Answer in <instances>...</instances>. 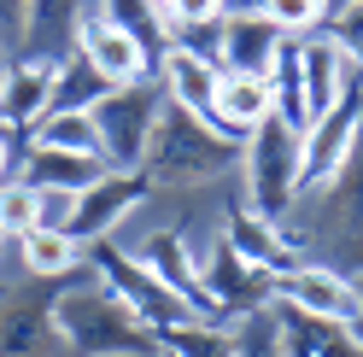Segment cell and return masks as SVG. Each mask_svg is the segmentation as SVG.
<instances>
[{
    "label": "cell",
    "mask_w": 363,
    "mask_h": 357,
    "mask_svg": "<svg viewBox=\"0 0 363 357\" xmlns=\"http://www.w3.org/2000/svg\"><path fill=\"white\" fill-rule=\"evenodd\" d=\"M357 129H363V76L323 111V118H311V129L299 135V199L323 193L334 176H340V164L352 159Z\"/></svg>",
    "instance_id": "7"
},
{
    "label": "cell",
    "mask_w": 363,
    "mask_h": 357,
    "mask_svg": "<svg viewBox=\"0 0 363 357\" xmlns=\"http://www.w3.org/2000/svg\"><path fill=\"white\" fill-rule=\"evenodd\" d=\"M328 6H340V0H328Z\"/></svg>",
    "instance_id": "39"
},
{
    "label": "cell",
    "mask_w": 363,
    "mask_h": 357,
    "mask_svg": "<svg viewBox=\"0 0 363 357\" xmlns=\"http://www.w3.org/2000/svg\"><path fill=\"white\" fill-rule=\"evenodd\" d=\"M158 351L164 357H235V340L217 322H182L158 334Z\"/></svg>",
    "instance_id": "26"
},
{
    "label": "cell",
    "mask_w": 363,
    "mask_h": 357,
    "mask_svg": "<svg viewBox=\"0 0 363 357\" xmlns=\"http://www.w3.org/2000/svg\"><path fill=\"white\" fill-rule=\"evenodd\" d=\"M152 6H170V0H152Z\"/></svg>",
    "instance_id": "38"
},
{
    "label": "cell",
    "mask_w": 363,
    "mask_h": 357,
    "mask_svg": "<svg viewBox=\"0 0 363 357\" xmlns=\"http://www.w3.org/2000/svg\"><path fill=\"white\" fill-rule=\"evenodd\" d=\"M88 6H94V0H24V35H18V59H35V64L71 59Z\"/></svg>",
    "instance_id": "12"
},
{
    "label": "cell",
    "mask_w": 363,
    "mask_h": 357,
    "mask_svg": "<svg viewBox=\"0 0 363 357\" xmlns=\"http://www.w3.org/2000/svg\"><path fill=\"white\" fill-rule=\"evenodd\" d=\"M158 111H164V88H152V82H123L88 111L94 118V135H100V164L106 170H141Z\"/></svg>",
    "instance_id": "6"
},
{
    "label": "cell",
    "mask_w": 363,
    "mask_h": 357,
    "mask_svg": "<svg viewBox=\"0 0 363 357\" xmlns=\"http://www.w3.org/2000/svg\"><path fill=\"white\" fill-rule=\"evenodd\" d=\"M53 334L71 357H158V334L100 281L53 293Z\"/></svg>",
    "instance_id": "1"
},
{
    "label": "cell",
    "mask_w": 363,
    "mask_h": 357,
    "mask_svg": "<svg viewBox=\"0 0 363 357\" xmlns=\"http://www.w3.org/2000/svg\"><path fill=\"white\" fill-rule=\"evenodd\" d=\"M199 281H206V299H211L217 317H246V310L276 305V276H264L258 264H246L223 234H217V246L199 258Z\"/></svg>",
    "instance_id": "8"
},
{
    "label": "cell",
    "mask_w": 363,
    "mask_h": 357,
    "mask_svg": "<svg viewBox=\"0 0 363 357\" xmlns=\"http://www.w3.org/2000/svg\"><path fill=\"white\" fill-rule=\"evenodd\" d=\"M229 340H235V357H287L276 305H264V310H246V317H235Z\"/></svg>",
    "instance_id": "27"
},
{
    "label": "cell",
    "mask_w": 363,
    "mask_h": 357,
    "mask_svg": "<svg viewBox=\"0 0 363 357\" xmlns=\"http://www.w3.org/2000/svg\"><path fill=\"white\" fill-rule=\"evenodd\" d=\"M281 47H287V35L269 24L258 6L223 12V24H217V64H223V76H252V82H269V71H276Z\"/></svg>",
    "instance_id": "9"
},
{
    "label": "cell",
    "mask_w": 363,
    "mask_h": 357,
    "mask_svg": "<svg viewBox=\"0 0 363 357\" xmlns=\"http://www.w3.org/2000/svg\"><path fill=\"white\" fill-rule=\"evenodd\" d=\"M88 252V264H94V276H100V287L106 293H118L135 317H141L152 334H164V328H182V322H199L188 305H182L164 281H158L141 258H135L129 246H118V240H94V246H82Z\"/></svg>",
    "instance_id": "5"
},
{
    "label": "cell",
    "mask_w": 363,
    "mask_h": 357,
    "mask_svg": "<svg viewBox=\"0 0 363 357\" xmlns=\"http://www.w3.org/2000/svg\"><path fill=\"white\" fill-rule=\"evenodd\" d=\"M158 82H164V106L194 111V118H211L223 64H217V59H199V53H188V47H170L164 64H158Z\"/></svg>",
    "instance_id": "18"
},
{
    "label": "cell",
    "mask_w": 363,
    "mask_h": 357,
    "mask_svg": "<svg viewBox=\"0 0 363 357\" xmlns=\"http://www.w3.org/2000/svg\"><path fill=\"white\" fill-rule=\"evenodd\" d=\"M24 35V0H0V53H18Z\"/></svg>",
    "instance_id": "33"
},
{
    "label": "cell",
    "mask_w": 363,
    "mask_h": 357,
    "mask_svg": "<svg viewBox=\"0 0 363 357\" xmlns=\"http://www.w3.org/2000/svg\"><path fill=\"white\" fill-rule=\"evenodd\" d=\"M269 118V82H252V76H223L217 82V100H211V129L223 141L246 147V135Z\"/></svg>",
    "instance_id": "20"
},
{
    "label": "cell",
    "mask_w": 363,
    "mask_h": 357,
    "mask_svg": "<svg viewBox=\"0 0 363 357\" xmlns=\"http://www.w3.org/2000/svg\"><path fill=\"white\" fill-rule=\"evenodd\" d=\"M235 159H240V147L223 141L206 118L164 106L158 123H152L141 176H147V182H164V188H188V182H211V176H223Z\"/></svg>",
    "instance_id": "2"
},
{
    "label": "cell",
    "mask_w": 363,
    "mask_h": 357,
    "mask_svg": "<svg viewBox=\"0 0 363 357\" xmlns=\"http://www.w3.org/2000/svg\"><path fill=\"white\" fill-rule=\"evenodd\" d=\"M229 0H170L164 6V35H194V30H211L223 24Z\"/></svg>",
    "instance_id": "31"
},
{
    "label": "cell",
    "mask_w": 363,
    "mask_h": 357,
    "mask_svg": "<svg viewBox=\"0 0 363 357\" xmlns=\"http://www.w3.org/2000/svg\"><path fill=\"white\" fill-rule=\"evenodd\" d=\"M281 317V346L287 357H363L357 340L346 334V322H323V317H305L293 305H276Z\"/></svg>",
    "instance_id": "21"
},
{
    "label": "cell",
    "mask_w": 363,
    "mask_h": 357,
    "mask_svg": "<svg viewBox=\"0 0 363 357\" xmlns=\"http://www.w3.org/2000/svg\"><path fill=\"white\" fill-rule=\"evenodd\" d=\"M357 299H363V276H357Z\"/></svg>",
    "instance_id": "37"
},
{
    "label": "cell",
    "mask_w": 363,
    "mask_h": 357,
    "mask_svg": "<svg viewBox=\"0 0 363 357\" xmlns=\"http://www.w3.org/2000/svg\"><path fill=\"white\" fill-rule=\"evenodd\" d=\"M48 94H53V64L6 59V71H0V118L12 129H35L48 118Z\"/></svg>",
    "instance_id": "19"
},
{
    "label": "cell",
    "mask_w": 363,
    "mask_h": 357,
    "mask_svg": "<svg viewBox=\"0 0 363 357\" xmlns=\"http://www.w3.org/2000/svg\"><path fill=\"white\" fill-rule=\"evenodd\" d=\"M258 12L276 24L287 41H305L323 30V18H328V0H258Z\"/></svg>",
    "instance_id": "28"
},
{
    "label": "cell",
    "mask_w": 363,
    "mask_h": 357,
    "mask_svg": "<svg viewBox=\"0 0 363 357\" xmlns=\"http://www.w3.org/2000/svg\"><path fill=\"white\" fill-rule=\"evenodd\" d=\"M0 357H59L53 334V299H6L0 305Z\"/></svg>",
    "instance_id": "17"
},
{
    "label": "cell",
    "mask_w": 363,
    "mask_h": 357,
    "mask_svg": "<svg viewBox=\"0 0 363 357\" xmlns=\"http://www.w3.org/2000/svg\"><path fill=\"white\" fill-rule=\"evenodd\" d=\"M240 170H246V211L287 229L293 205H299V135L264 118L240 147Z\"/></svg>",
    "instance_id": "3"
},
{
    "label": "cell",
    "mask_w": 363,
    "mask_h": 357,
    "mask_svg": "<svg viewBox=\"0 0 363 357\" xmlns=\"http://www.w3.org/2000/svg\"><path fill=\"white\" fill-rule=\"evenodd\" d=\"M223 240L246 258V264H258L264 276H287V270H299V240H293L281 222H264V217H252V211H229V229H223Z\"/></svg>",
    "instance_id": "15"
},
{
    "label": "cell",
    "mask_w": 363,
    "mask_h": 357,
    "mask_svg": "<svg viewBox=\"0 0 363 357\" xmlns=\"http://www.w3.org/2000/svg\"><path fill=\"white\" fill-rule=\"evenodd\" d=\"M106 94H111V82H106V76H100L82 53H71V59H59V64H53V94H48V111H94Z\"/></svg>",
    "instance_id": "23"
},
{
    "label": "cell",
    "mask_w": 363,
    "mask_h": 357,
    "mask_svg": "<svg viewBox=\"0 0 363 357\" xmlns=\"http://www.w3.org/2000/svg\"><path fill=\"white\" fill-rule=\"evenodd\" d=\"M6 252H18V240L0 234V293H6Z\"/></svg>",
    "instance_id": "35"
},
{
    "label": "cell",
    "mask_w": 363,
    "mask_h": 357,
    "mask_svg": "<svg viewBox=\"0 0 363 357\" xmlns=\"http://www.w3.org/2000/svg\"><path fill=\"white\" fill-rule=\"evenodd\" d=\"M106 176L100 159H77V152H48V147H30L24 152V182L30 188H65V193H82Z\"/></svg>",
    "instance_id": "22"
},
{
    "label": "cell",
    "mask_w": 363,
    "mask_h": 357,
    "mask_svg": "<svg viewBox=\"0 0 363 357\" xmlns=\"http://www.w3.org/2000/svg\"><path fill=\"white\" fill-rule=\"evenodd\" d=\"M152 193V182L141 170H106L94 188H82L77 193V211H71V234L77 246H94V240H111V229H118V222L141 205V199Z\"/></svg>",
    "instance_id": "10"
},
{
    "label": "cell",
    "mask_w": 363,
    "mask_h": 357,
    "mask_svg": "<svg viewBox=\"0 0 363 357\" xmlns=\"http://www.w3.org/2000/svg\"><path fill=\"white\" fill-rule=\"evenodd\" d=\"M12 170H18V164H12V141H6V129H0V188L12 182Z\"/></svg>",
    "instance_id": "34"
},
{
    "label": "cell",
    "mask_w": 363,
    "mask_h": 357,
    "mask_svg": "<svg viewBox=\"0 0 363 357\" xmlns=\"http://www.w3.org/2000/svg\"><path fill=\"white\" fill-rule=\"evenodd\" d=\"M18 264L35 276V281H59V276H77L82 264V246L71 234H53V229H30L18 240Z\"/></svg>",
    "instance_id": "24"
},
{
    "label": "cell",
    "mask_w": 363,
    "mask_h": 357,
    "mask_svg": "<svg viewBox=\"0 0 363 357\" xmlns=\"http://www.w3.org/2000/svg\"><path fill=\"white\" fill-rule=\"evenodd\" d=\"M316 246H323L328 270H340L346 281L363 276V129L352 141V159L340 164V176L323 188V217H316Z\"/></svg>",
    "instance_id": "4"
},
{
    "label": "cell",
    "mask_w": 363,
    "mask_h": 357,
    "mask_svg": "<svg viewBox=\"0 0 363 357\" xmlns=\"http://www.w3.org/2000/svg\"><path fill=\"white\" fill-rule=\"evenodd\" d=\"M77 53L94 64V71H100L111 88H123V82H147V47L118 24V18H106V12H100V0H94V6H88V18H82Z\"/></svg>",
    "instance_id": "13"
},
{
    "label": "cell",
    "mask_w": 363,
    "mask_h": 357,
    "mask_svg": "<svg viewBox=\"0 0 363 357\" xmlns=\"http://www.w3.org/2000/svg\"><path fill=\"white\" fill-rule=\"evenodd\" d=\"M346 334H352V340H357V351H363V310H357V317L346 322Z\"/></svg>",
    "instance_id": "36"
},
{
    "label": "cell",
    "mask_w": 363,
    "mask_h": 357,
    "mask_svg": "<svg viewBox=\"0 0 363 357\" xmlns=\"http://www.w3.org/2000/svg\"><path fill=\"white\" fill-rule=\"evenodd\" d=\"M35 229V188L24 176H12L6 188H0V234L6 240H24Z\"/></svg>",
    "instance_id": "30"
},
{
    "label": "cell",
    "mask_w": 363,
    "mask_h": 357,
    "mask_svg": "<svg viewBox=\"0 0 363 357\" xmlns=\"http://www.w3.org/2000/svg\"><path fill=\"white\" fill-rule=\"evenodd\" d=\"M30 147L77 152V159H100V135H94V118H88V111H48V118L30 129Z\"/></svg>",
    "instance_id": "25"
},
{
    "label": "cell",
    "mask_w": 363,
    "mask_h": 357,
    "mask_svg": "<svg viewBox=\"0 0 363 357\" xmlns=\"http://www.w3.org/2000/svg\"><path fill=\"white\" fill-rule=\"evenodd\" d=\"M71 211H77V193H65V188H35V229L65 234V229H71Z\"/></svg>",
    "instance_id": "32"
},
{
    "label": "cell",
    "mask_w": 363,
    "mask_h": 357,
    "mask_svg": "<svg viewBox=\"0 0 363 357\" xmlns=\"http://www.w3.org/2000/svg\"><path fill=\"white\" fill-rule=\"evenodd\" d=\"M299 47V82H305V111L311 118H323V111L346 94V88L357 82V71H352V59L334 47V41L316 30V35H305V41H293Z\"/></svg>",
    "instance_id": "16"
},
{
    "label": "cell",
    "mask_w": 363,
    "mask_h": 357,
    "mask_svg": "<svg viewBox=\"0 0 363 357\" xmlns=\"http://www.w3.org/2000/svg\"><path fill=\"white\" fill-rule=\"evenodd\" d=\"M276 305H293L305 317H323V322H352L363 299H357V281H346L328 264H299V270L276 276Z\"/></svg>",
    "instance_id": "11"
},
{
    "label": "cell",
    "mask_w": 363,
    "mask_h": 357,
    "mask_svg": "<svg viewBox=\"0 0 363 357\" xmlns=\"http://www.w3.org/2000/svg\"><path fill=\"white\" fill-rule=\"evenodd\" d=\"M135 258H141L147 270L164 281L170 293L199 317V322H217V310H211V299H206V281H199V252H194L176 229H152L141 246H135Z\"/></svg>",
    "instance_id": "14"
},
{
    "label": "cell",
    "mask_w": 363,
    "mask_h": 357,
    "mask_svg": "<svg viewBox=\"0 0 363 357\" xmlns=\"http://www.w3.org/2000/svg\"><path fill=\"white\" fill-rule=\"evenodd\" d=\"M323 35H328L334 47L352 59V71L363 76V0H340V6H328V18H323Z\"/></svg>",
    "instance_id": "29"
}]
</instances>
